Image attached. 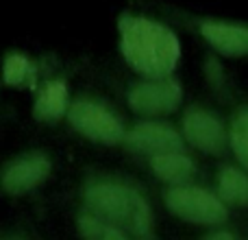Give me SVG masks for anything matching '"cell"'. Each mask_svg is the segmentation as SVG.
<instances>
[{
  "label": "cell",
  "instance_id": "12",
  "mask_svg": "<svg viewBox=\"0 0 248 240\" xmlns=\"http://www.w3.org/2000/svg\"><path fill=\"white\" fill-rule=\"evenodd\" d=\"M220 194L227 203L233 206H248V177L235 168H222L218 177Z\"/></svg>",
  "mask_w": 248,
  "mask_h": 240
},
{
  "label": "cell",
  "instance_id": "8",
  "mask_svg": "<svg viewBox=\"0 0 248 240\" xmlns=\"http://www.w3.org/2000/svg\"><path fill=\"white\" fill-rule=\"evenodd\" d=\"M126 144L141 153H170V151H181L183 142H181L179 133L172 131L166 124L157 122H144L137 124L131 133L126 136Z\"/></svg>",
  "mask_w": 248,
  "mask_h": 240
},
{
  "label": "cell",
  "instance_id": "11",
  "mask_svg": "<svg viewBox=\"0 0 248 240\" xmlns=\"http://www.w3.org/2000/svg\"><path fill=\"white\" fill-rule=\"evenodd\" d=\"M150 166H153L155 175L161 177V179H166V181H181V179H185V177L192 175V171H194L192 159L183 153H176V151L153 155Z\"/></svg>",
  "mask_w": 248,
  "mask_h": 240
},
{
  "label": "cell",
  "instance_id": "1",
  "mask_svg": "<svg viewBox=\"0 0 248 240\" xmlns=\"http://www.w3.org/2000/svg\"><path fill=\"white\" fill-rule=\"evenodd\" d=\"M120 46L133 70L155 79L170 74L181 57L179 39L168 26L135 16L120 17Z\"/></svg>",
  "mask_w": 248,
  "mask_h": 240
},
{
  "label": "cell",
  "instance_id": "5",
  "mask_svg": "<svg viewBox=\"0 0 248 240\" xmlns=\"http://www.w3.org/2000/svg\"><path fill=\"white\" fill-rule=\"evenodd\" d=\"M181 86L176 81L163 79V81L140 83L128 94V105L137 114L144 116H157V114H170L181 103Z\"/></svg>",
  "mask_w": 248,
  "mask_h": 240
},
{
  "label": "cell",
  "instance_id": "15",
  "mask_svg": "<svg viewBox=\"0 0 248 240\" xmlns=\"http://www.w3.org/2000/svg\"><path fill=\"white\" fill-rule=\"evenodd\" d=\"M78 225H81V232L85 234V236L90 238H98V240H122L124 234L120 229H116L111 223H103V221H98L96 216H81V221H78Z\"/></svg>",
  "mask_w": 248,
  "mask_h": 240
},
{
  "label": "cell",
  "instance_id": "10",
  "mask_svg": "<svg viewBox=\"0 0 248 240\" xmlns=\"http://www.w3.org/2000/svg\"><path fill=\"white\" fill-rule=\"evenodd\" d=\"M65 105H68V87L65 81L57 79L42 87L35 103V116L39 120H57L65 112Z\"/></svg>",
  "mask_w": 248,
  "mask_h": 240
},
{
  "label": "cell",
  "instance_id": "13",
  "mask_svg": "<svg viewBox=\"0 0 248 240\" xmlns=\"http://www.w3.org/2000/svg\"><path fill=\"white\" fill-rule=\"evenodd\" d=\"M29 79H33V68L29 59L22 55H9L4 61V81L9 86H22Z\"/></svg>",
  "mask_w": 248,
  "mask_h": 240
},
{
  "label": "cell",
  "instance_id": "7",
  "mask_svg": "<svg viewBox=\"0 0 248 240\" xmlns=\"http://www.w3.org/2000/svg\"><path fill=\"white\" fill-rule=\"evenodd\" d=\"M50 172V159L46 155H26L22 159H16L11 166L4 171L2 177V186L7 192L11 194H20V192H29L31 188L39 186Z\"/></svg>",
  "mask_w": 248,
  "mask_h": 240
},
{
  "label": "cell",
  "instance_id": "9",
  "mask_svg": "<svg viewBox=\"0 0 248 240\" xmlns=\"http://www.w3.org/2000/svg\"><path fill=\"white\" fill-rule=\"evenodd\" d=\"M201 33L222 55L229 57L248 55V26L207 20L201 24Z\"/></svg>",
  "mask_w": 248,
  "mask_h": 240
},
{
  "label": "cell",
  "instance_id": "3",
  "mask_svg": "<svg viewBox=\"0 0 248 240\" xmlns=\"http://www.w3.org/2000/svg\"><path fill=\"white\" fill-rule=\"evenodd\" d=\"M166 203L176 216L198 225H218L227 219L224 206L211 192L201 188H172L166 192Z\"/></svg>",
  "mask_w": 248,
  "mask_h": 240
},
{
  "label": "cell",
  "instance_id": "16",
  "mask_svg": "<svg viewBox=\"0 0 248 240\" xmlns=\"http://www.w3.org/2000/svg\"><path fill=\"white\" fill-rule=\"evenodd\" d=\"M209 238H233L229 232H220V234H209Z\"/></svg>",
  "mask_w": 248,
  "mask_h": 240
},
{
  "label": "cell",
  "instance_id": "14",
  "mask_svg": "<svg viewBox=\"0 0 248 240\" xmlns=\"http://www.w3.org/2000/svg\"><path fill=\"white\" fill-rule=\"evenodd\" d=\"M231 146L237 159L248 168V109L235 118L231 127Z\"/></svg>",
  "mask_w": 248,
  "mask_h": 240
},
{
  "label": "cell",
  "instance_id": "2",
  "mask_svg": "<svg viewBox=\"0 0 248 240\" xmlns=\"http://www.w3.org/2000/svg\"><path fill=\"white\" fill-rule=\"evenodd\" d=\"M85 201L94 214L146 236L150 232V212L146 201L133 188L118 181H94L85 190Z\"/></svg>",
  "mask_w": 248,
  "mask_h": 240
},
{
  "label": "cell",
  "instance_id": "6",
  "mask_svg": "<svg viewBox=\"0 0 248 240\" xmlns=\"http://www.w3.org/2000/svg\"><path fill=\"white\" fill-rule=\"evenodd\" d=\"M183 129L187 140L196 149L207 151V153H222L227 144V133L220 120L205 109H189L183 120Z\"/></svg>",
  "mask_w": 248,
  "mask_h": 240
},
{
  "label": "cell",
  "instance_id": "4",
  "mask_svg": "<svg viewBox=\"0 0 248 240\" xmlns=\"http://www.w3.org/2000/svg\"><path fill=\"white\" fill-rule=\"evenodd\" d=\"M70 122L85 137L105 142V144H113V142L122 140L124 136L120 120L107 107L92 103V101H77L70 109Z\"/></svg>",
  "mask_w": 248,
  "mask_h": 240
}]
</instances>
